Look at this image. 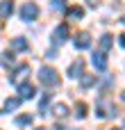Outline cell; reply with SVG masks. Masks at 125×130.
I'll use <instances>...</instances> for the list:
<instances>
[{"mask_svg": "<svg viewBox=\"0 0 125 130\" xmlns=\"http://www.w3.org/2000/svg\"><path fill=\"white\" fill-rule=\"evenodd\" d=\"M39 80H41V85H46V87H55V85H59V73H57L52 66H41Z\"/></svg>", "mask_w": 125, "mask_h": 130, "instance_id": "1", "label": "cell"}, {"mask_svg": "<svg viewBox=\"0 0 125 130\" xmlns=\"http://www.w3.org/2000/svg\"><path fill=\"white\" fill-rule=\"evenodd\" d=\"M36 16H39V5L36 2H23V7H20V21L32 23V21H36Z\"/></svg>", "mask_w": 125, "mask_h": 130, "instance_id": "2", "label": "cell"}, {"mask_svg": "<svg viewBox=\"0 0 125 130\" xmlns=\"http://www.w3.org/2000/svg\"><path fill=\"white\" fill-rule=\"evenodd\" d=\"M96 114H98L100 119L116 117V107H114L112 103H107V101H98V105H96Z\"/></svg>", "mask_w": 125, "mask_h": 130, "instance_id": "3", "label": "cell"}, {"mask_svg": "<svg viewBox=\"0 0 125 130\" xmlns=\"http://www.w3.org/2000/svg\"><path fill=\"white\" fill-rule=\"evenodd\" d=\"M68 37V25H57L52 32V46H61Z\"/></svg>", "mask_w": 125, "mask_h": 130, "instance_id": "4", "label": "cell"}, {"mask_svg": "<svg viewBox=\"0 0 125 130\" xmlns=\"http://www.w3.org/2000/svg\"><path fill=\"white\" fill-rule=\"evenodd\" d=\"M73 43H75L77 50H87V48L91 46V34H89V32H77L75 39H73Z\"/></svg>", "mask_w": 125, "mask_h": 130, "instance_id": "5", "label": "cell"}, {"mask_svg": "<svg viewBox=\"0 0 125 130\" xmlns=\"http://www.w3.org/2000/svg\"><path fill=\"white\" fill-rule=\"evenodd\" d=\"M27 75H30V66H27V64H23V66H18V69L14 71V75H11V82L20 87V85L25 82V78H27Z\"/></svg>", "mask_w": 125, "mask_h": 130, "instance_id": "6", "label": "cell"}, {"mask_svg": "<svg viewBox=\"0 0 125 130\" xmlns=\"http://www.w3.org/2000/svg\"><path fill=\"white\" fill-rule=\"evenodd\" d=\"M68 75H71V78H82V75H84V59H75V62L68 66Z\"/></svg>", "mask_w": 125, "mask_h": 130, "instance_id": "7", "label": "cell"}, {"mask_svg": "<svg viewBox=\"0 0 125 130\" xmlns=\"http://www.w3.org/2000/svg\"><path fill=\"white\" fill-rule=\"evenodd\" d=\"M91 62H93V66L98 69V71H105L107 69V57H105V53H93V57H91Z\"/></svg>", "mask_w": 125, "mask_h": 130, "instance_id": "8", "label": "cell"}, {"mask_svg": "<svg viewBox=\"0 0 125 130\" xmlns=\"http://www.w3.org/2000/svg\"><path fill=\"white\" fill-rule=\"evenodd\" d=\"M18 98H20V101H23V98H25V101L34 98V87H32V85H27V82H23V85L18 87Z\"/></svg>", "mask_w": 125, "mask_h": 130, "instance_id": "9", "label": "cell"}, {"mask_svg": "<svg viewBox=\"0 0 125 130\" xmlns=\"http://www.w3.org/2000/svg\"><path fill=\"white\" fill-rule=\"evenodd\" d=\"M52 114H55L57 119H66V117H68V105H66V103H57V105L52 107Z\"/></svg>", "mask_w": 125, "mask_h": 130, "instance_id": "10", "label": "cell"}, {"mask_svg": "<svg viewBox=\"0 0 125 130\" xmlns=\"http://www.w3.org/2000/svg\"><path fill=\"white\" fill-rule=\"evenodd\" d=\"M66 16H68V21H80V18L84 16V9L75 5V7H71V9L66 11Z\"/></svg>", "mask_w": 125, "mask_h": 130, "instance_id": "11", "label": "cell"}, {"mask_svg": "<svg viewBox=\"0 0 125 130\" xmlns=\"http://www.w3.org/2000/svg\"><path fill=\"white\" fill-rule=\"evenodd\" d=\"M112 39H114L112 34H102V37H100V43H98L100 53H107V50L112 48Z\"/></svg>", "mask_w": 125, "mask_h": 130, "instance_id": "12", "label": "cell"}, {"mask_svg": "<svg viewBox=\"0 0 125 130\" xmlns=\"http://www.w3.org/2000/svg\"><path fill=\"white\" fill-rule=\"evenodd\" d=\"M18 105H20V98H7L5 105H2V112H14Z\"/></svg>", "mask_w": 125, "mask_h": 130, "instance_id": "13", "label": "cell"}, {"mask_svg": "<svg viewBox=\"0 0 125 130\" xmlns=\"http://www.w3.org/2000/svg\"><path fill=\"white\" fill-rule=\"evenodd\" d=\"M11 9H14L11 0H5V2H0V18H7V16L11 14Z\"/></svg>", "mask_w": 125, "mask_h": 130, "instance_id": "14", "label": "cell"}, {"mask_svg": "<svg viewBox=\"0 0 125 130\" xmlns=\"http://www.w3.org/2000/svg\"><path fill=\"white\" fill-rule=\"evenodd\" d=\"M50 98H52V94H43V96H41V101H39V112H41V114L48 112V103H50Z\"/></svg>", "mask_w": 125, "mask_h": 130, "instance_id": "15", "label": "cell"}, {"mask_svg": "<svg viewBox=\"0 0 125 130\" xmlns=\"http://www.w3.org/2000/svg\"><path fill=\"white\" fill-rule=\"evenodd\" d=\"M11 48H14V50H27V41L18 37V39H14V41H11Z\"/></svg>", "mask_w": 125, "mask_h": 130, "instance_id": "16", "label": "cell"}, {"mask_svg": "<svg viewBox=\"0 0 125 130\" xmlns=\"http://www.w3.org/2000/svg\"><path fill=\"white\" fill-rule=\"evenodd\" d=\"M0 64L2 66H14V55L11 53H2L0 55Z\"/></svg>", "mask_w": 125, "mask_h": 130, "instance_id": "17", "label": "cell"}, {"mask_svg": "<svg viewBox=\"0 0 125 130\" xmlns=\"http://www.w3.org/2000/svg\"><path fill=\"white\" fill-rule=\"evenodd\" d=\"M80 80H82V87H93L96 85V75H89V73H84Z\"/></svg>", "mask_w": 125, "mask_h": 130, "instance_id": "18", "label": "cell"}, {"mask_svg": "<svg viewBox=\"0 0 125 130\" xmlns=\"http://www.w3.org/2000/svg\"><path fill=\"white\" fill-rule=\"evenodd\" d=\"M30 123H32V117H30V114H20V117H16V126L23 128V126H30Z\"/></svg>", "mask_w": 125, "mask_h": 130, "instance_id": "19", "label": "cell"}, {"mask_svg": "<svg viewBox=\"0 0 125 130\" xmlns=\"http://www.w3.org/2000/svg\"><path fill=\"white\" fill-rule=\"evenodd\" d=\"M75 114H77L80 119H84V117H87V105H84V103H77V105H75Z\"/></svg>", "mask_w": 125, "mask_h": 130, "instance_id": "20", "label": "cell"}, {"mask_svg": "<svg viewBox=\"0 0 125 130\" xmlns=\"http://www.w3.org/2000/svg\"><path fill=\"white\" fill-rule=\"evenodd\" d=\"M66 7V0H52V9H64Z\"/></svg>", "mask_w": 125, "mask_h": 130, "instance_id": "21", "label": "cell"}, {"mask_svg": "<svg viewBox=\"0 0 125 130\" xmlns=\"http://www.w3.org/2000/svg\"><path fill=\"white\" fill-rule=\"evenodd\" d=\"M87 2H89V7H98L100 5V0H87Z\"/></svg>", "mask_w": 125, "mask_h": 130, "instance_id": "22", "label": "cell"}, {"mask_svg": "<svg viewBox=\"0 0 125 130\" xmlns=\"http://www.w3.org/2000/svg\"><path fill=\"white\" fill-rule=\"evenodd\" d=\"M118 43H121V46L125 48V34H121V37H118Z\"/></svg>", "mask_w": 125, "mask_h": 130, "instance_id": "23", "label": "cell"}, {"mask_svg": "<svg viewBox=\"0 0 125 130\" xmlns=\"http://www.w3.org/2000/svg\"><path fill=\"white\" fill-rule=\"evenodd\" d=\"M55 130H71V128H66V126H59V123H57V126H55Z\"/></svg>", "mask_w": 125, "mask_h": 130, "instance_id": "24", "label": "cell"}, {"mask_svg": "<svg viewBox=\"0 0 125 130\" xmlns=\"http://www.w3.org/2000/svg\"><path fill=\"white\" fill-rule=\"evenodd\" d=\"M36 130H43V128H36Z\"/></svg>", "mask_w": 125, "mask_h": 130, "instance_id": "25", "label": "cell"}, {"mask_svg": "<svg viewBox=\"0 0 125 130\" xmlns=\"http://www.w3.org/2000/svg\"><path fill=\"white\" fill-rule=\"evenodd\" d=\"M114 130H121V128H114Z\"/></svg>", "mask_w": 125, "mask_h": 130, "instance_id": "26", "label": "cell"}, {"mask_svg": "<svg viewBox=\"0 0 125 130\" xmlns=\"http://www.w3.org/2000/svg\"><path fill=\"white\" fill-rule=\"evenodd\" d=\"M123 23H125V16H123Z\"/></svg>", "mask_w": 125, "mask_h": 130, "instance_id": "27", "label": "cell"}]
</instances>
